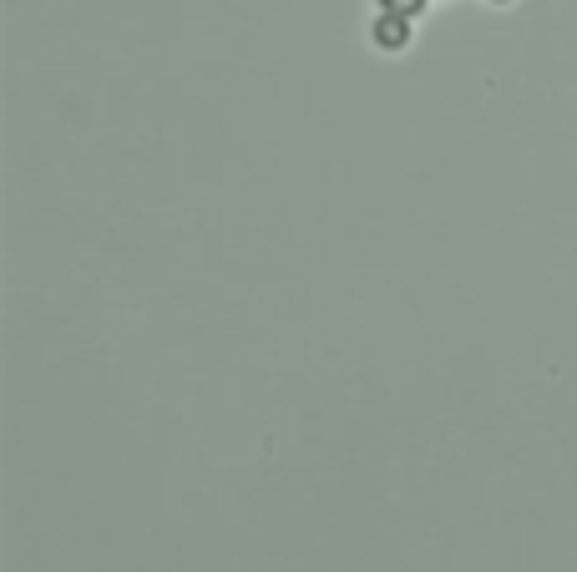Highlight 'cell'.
Returning a JSON list of instances; mask_svg holds the SVG:
<instances>
[{"instance_id": "obj_2", "label": "cell", "mask_w": 577, "mask_h": 572, "mask_svg": "<svg viewBox=\"0 0 577 572\" xmlns=\"http://www.w3.org/2000/svg\"><path fill=\"white\" fill-rule=\"evenodd\" d=\"M380 6H385L390 16H405V21H410V16H421L426 0H380Z\"/></svg>"}, {"instance_id": "obj_1", "label": "cell", "mask_w": 577, "mask_h": 572, "mask_svg": "<svg viewBox=\"0 0 577 572\" xmlns=\"http://www.w3.org/2000/svg\"><path fill=\"white\" fill-rule=\"evenodd\" d=\"M370 36H375V46H380V51H405V46H410V21H405V16L380 11V21L370 26Z\"/></svg>"}]
</instances>
